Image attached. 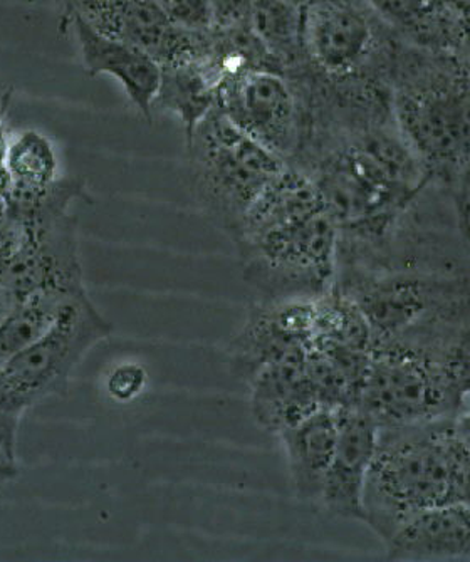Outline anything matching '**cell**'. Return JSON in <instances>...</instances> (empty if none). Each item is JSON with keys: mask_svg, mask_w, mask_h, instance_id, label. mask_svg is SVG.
<instances>
[{"mask_svg": "<svg viewBox=\"0 0 470 562\" xmlns=\"http://www.w3.org/2000/svg\"><path fill=\"white\" fill-rule=\"evenodd\" d=\"M262 301L317 300L338 272V228L313 180L288 167L257 196L232 237Z\"/></svg>", "mask_w": 470, "mask_h": 562, "instance_id": "1", "label": "cell"}, {"mask_svg": "<svg viewBox=\"0 0 470 562\" xmlns=\"http://www.w3.org/2000/svg\"><path fill=\"white\" fill-rule=\"evenodd\" d=\"M452 420L380 428L363 522L381 541L422 510L449 502L470 507V453Z\"/></svg>", "mask_w": 470, "mask_h": 562, "instance_id": "2", "label": "cell"}, {"mask_svg": "<svg viewBox=\"0 0 470 562\" xmlns=\"http://www.w3.org/2000/svg\"><path fill=\"white\" fill-rule=\"evenodd\" d=\"M396 128L432 182L456 190L470 160V75L449 54L400 41L393 61Z\"/></svg>", "mask_w": 470, "mask_h": 562, "instance_id": "3", "label": "cell"}, {"mask_svg": "<svg viewBox=\"0 0 470 562\" xmlns=\"http://www.w3.org/2000/svg\"><path fill=\"white\" fill-rule=\"evenodd\" d=\"M335 289L357 304L373 342L443 352L470 323L469 272L338 269Z\"/></svg>", "mask_w": 470, "mask_h": 562, "instance_id": "4", "label": "cell"}, {"mask_svg": "<svg viewBox=\"0 0 470 562\" xmlns=\"http://www.w3.org/2000/svg\"><path fill=\"white\" fill-rule=\"evenodd\" d=\"M187 177L200 211L234 237L257 196L288 167L217 108L186 139Z\"/></svg>", "mask_w": 470, "mask_h": 562, "instance_id": "5", "label": "cell"}, {"mask_svg": "<svg viewBox=\"0 0 470 562\" xmlns=\"http://www.w3.org/2000/svg\"><path fill=\"white\" fill-rule=\"evenodd\" d=\"M303 11L306 66L348 91H392L393 61L402 37L368 0H307Z\"/></svg>", "mask_w": 470, "mask_h": 562, "instance_id": "6", "label": "cell"}, {"mask_svg": "<svg viewBox=\"0 0 470 562\" xmlns=\"http://www.w3.org/2000/svg\"><path fill=\"white\" fill-rule=\"evenodd\" d=\"M358 406L378 427L454 418L463 408L443 370V352L373 342Z\"/></svg>", "mask_w": 470, "mask_h": 562, "instance_id": "7", "label": "cell"}, {"mask_svg": "<svg viewBox=\"0 0 470 562\" xmlns=\"http://www.w3.org/2000/svg\"><path fill=\"white\" fill-rule=\"evenodd\" d=\"M111 333L113 326L91 303L88 292H81L66 303L40 339L5 364V373L34 405L65 395L78 364Z\"/></svg>", "mask_w": 470, "mask_h": 562, "instance_id": "8", "label": "cell"}, {"mask_svg": "<svg viewBox=\"0 0 470 562\" xmlns=\"http://www.w3.org/2000/svg\"><path fill=\"white\" fill-rule=\"evenodd\" d=\"M215 108L286 164L296 154L301 135L300 100L282 72L253 71L222 82Z\"/></svg>", "mask_w": 470, "mask_h": 562, "instance_id": "9", "label": "cell"}, {"mask_svg": "<svg viewBox=\"0 0 470 562\" xmlns=\"http://www.w3.org/2000/svg\"><path fill=\"white\" fill-rule=\"evenodd\" d=\"M69 14L79 15L113 40L142 47L165 66L199 61L208 34H192L171 25L157 0H63Z\"/></svg>", "mask_w": 470, "mask_h": 562, "instance_id": "10", "label": "cell"}, {"mask_svg": "<svg viewBox=\"0 0 470 562\" xmlns=\"http://www.w3.org/2000/svg\"><path fill=\"white\" fill-rule=\"evenodd\" d=\"M316 300L262 301L228 346L232 371L249 383L260 370L303 355L314 336Z\"/></svg>", "mask_w": 470, "mask_h": 562, "instance_id": "11", "label": "cell"}, {"mask_svg": "<svg viewBox=\"0 0 470 562\" xmlns=\"http://www.w3.org/2000/svg\"><path fill=\"white\" fill-rule=\"evenodd\" d=\"M335 452L320 504L332 516L365 520V488L380 427L361 406L336 408Z\"/></svg>", "mask_w": 470, "mask_h": 562, "instance_id": "12", "label": "cell"}, {"mask_svg": "<svg viewBox=\"0 0 470 562\" xmlns=\"http://www.w3.org/2000/svg\"><path fill=\"white\" fill-rule=\"evenodd\" d=\"M69 15L86 72L116 79L130 103L145 120L152 122L155 100L160 90V63L142 47L104 36L79 15Z\"/></svg>", "mask_w": 470, "mask_h": 562, "instance_id": "13", "label": "cell"}, {"mask_svg": "<svg viewBox=\"0 0 470 562\" xmlns=\"http://www.w3.org/2000/svg\"><path fill=\"white\" fill-rule=\"evenodd\" d=\"M392 561L470 558V507L449 502L410 517L385 542Z\"/></svg>", "mask_w": 470, "mask_h": 562, "instance_id": "14", "label": "cell"}, {"mask_svg": "<svg viewBox=\"0 0 470 562\" xmlns=\"http://www.w3.org/2000/svg\"><path fill=\"white\" fill-rule=\"evenodd\" d=\"M336 408L320 406L276 437L281 440L289 481L300 501L320 504L335 452Z\"/></svg>", "mask_w": 470, "mask_h": 562, "instance_id": "15", "label": "cell"}, {"mask_svg": "<svg viewBox=\"0 0 470 562\" xmlns=\"http://www.w3.org/2000/svg\"><path fill=\"white\" fill-rule=\"evenodd\" d=\"M307 351L260 370L250 386V412L260 428L278 435L320 408L306 371Z\"/></svg>", "mask_w": 470, "mask_h": 562, "instance_id": "16", "label": "cell"}, {"mask_svg": "<svg viewBox=\"0 0 470 562\" xmlns=\"http://www.w3.org/2000/svg\"><path fill=\"white\" fill-rule=\"evenodd\" d=\"M371 8L406 43L450 54L463 15V0H368Z\"/></svg>", "mask_w": 470, "mask_h": 562, "instance_id": "17", "label": "cell"}, {"mask_svg": "<svg viewBox=\"0 0 470 562\" xmlns=\"http://www.w3.org/2000/svg\"><path fill=\"white\" fill-rule=\"evenodd\" d=\"M2 165L11 180L5 215L12 218L27 214L61 179L56 148L49 136L37 130L11 133Z\"/></svg>", "mask_w": 470, "mask_h": 562, "instance_id": "18", "label": "cell"}, {"mask_svg": "<svg viewBox=\"0 0 470 562\" xmlns=\"http://www.w3.org/2000/svg\"><path fill=\"white\" fill-rule=\"evenodd\" d=\"M217 106V86L199 63L161 68L160 90L154 110L174 114L186 139Z\"/></svg>", "mask_w": 470, "mask_h": 562, "instance_id": "19", "label": "cell"}, {"mask_svg": "<svg viewBox=\"0 0 470 562\" xmlns=\"http://www.w3.org/2000/svg\"><path fill=\"white\" fill-rule=\"evenodd\" d=\"M247 25L284 75L306 63L303 11L298 5L288 0H256Z\"/></svg>", "mask_w": 470, "mask_h": 562, "instance_id": "20", "label": "cell"}, {"mask_svg": "<svg viewBox=\"0 0 470 562\" xmlns=\"http://www.w3.org/2000/svg\"><path fill=\"white\" fill-rule=\"evenodd\" d=\"M86 291H43L19 301L0 323V368L40 339L61 314L71 297Z\"/></svg>", "mask_w": 470, "mask_h": 562, "instance_id": "21", "label": "cell"}, {"mask_svg": "<svg viewBox=\"0 0 470 562\" xmlns=\"http://www.w3.org/2000/svg\"><path fill=\"white\" fill-rule=\"evenodd\" d=\"M34 403L21 386L0 368V449L11 459L18 457V437L22 417Z\"/></svg>", "mask_w": 470, "mask_h": 562, "instance_id": "22", "label": "cell"}, {"mask_svg": "<svg viewBox=\"0 0 470 562\" xmlns=\"http://www.w3.org/2000/svg\"><path fill=\"white\" fill-rule=\"evenodd\" d=\"M443 370L454 395L466 406L470 398V323L450 338L443 352Z\"/></svg>", "mask_w": 470, "mask_h": 562, "instance_id": "23", "label": "cell"}, {"mask_svg": "<svg viewBox=\"0 0 470 562\" xmlns=\"http://www.w3.org/2000/svg\"><path fill=\"white\" fill-rule=\"evenodd\" d=\"M171 25L192 34L214 31L211 0H157Z\"/></svg>", "mask_w": 470, "mask_h": 562, "instance_id": "24", "label": "cell"}, {"mask_svg": "<svg viewBox=\"0 0 470 562\" xmlns=\"http://www.w3.org/2000/svg\"><path fill=\"white\" fill-rule=\"evenodd\" d=\"M146 373L138 364H122L108 378V392L120 402L135 398L145 386Z\"/></svg>", "mask_w": 470, "mask_h": 562, "instance_id": "25", "label": "cell"}, {"mask_svg": "<svg viewBox=\"0 0 470 562\" xmlns=\"http://www.w3.org/2000/svg\"><path fill=\"white\" fill-rule=\"evenodd\" d=\"M256 0H211L214 29H232L246 25Z\"/></svg>", "mask_w": 470, "mask_h": 562, "instance_id": "26", "label": "cell"}, {"mask_svg": "<svg viewBox=\"0 0 470 562\" xmlns=\"http://www.w3.org/2000/svg\"><path fill=\"white\" fill-rule=\"evenodd\" d=\"M22 243H24V225L9 215L0 218V276H4L11 268Z\"/></svg>", "mask_w": 470, "mask_h": 562, "instance_id": "27", "label": "cell"}, {"mask_svg": "<svg viewBox=\"0 0 470 562\" xmlns=\"http://www.w3.org/2000/svg\"><path fill=\"white\" fill-rule=\"evenodd\" d=\"M457 218H459L460 234L466 240L467 247L470 250V160L463 168L460 175L459 182H457L456 190Z\"/></svg>", "mask_w": 470, "mask_h": 562, "instance_id": "28", "label": "cell"}, {"mask_svg": "<svg viewBox=\"0 0 470 562\" xmlns=\"http://www.w3.org/2000/svg\"><path fill=\"white\" fill-rule=\"evenodd\" d=\"M454 61L470 75V9L463 15L462 24H460L459 34H457L456 43L449 54Z\"/></svg>", "mask_w": 470, "mask_h": 562, "instance_id": "29", "label": "cell"}, {"mask_svg": "<svg viewBox=\"0 0 470 562\" xmlns=\"http://www.w3.org/2000/svg\"><path fill=\"white\" fill-rule=\"evenodd\" d=\"M19 304L18 294L12 291L11 285L0 276V323L8 319L9 314L15 310Z\"/></svg>", "mask_w": 470, "mask_h": 562, "instance_id": "30", "label": "cell"}, {"mask_svg": "<svg viewBox=\"0 0 470 562\" xmlns=\"http://www.w3.org/2000/svg\"><path fill=\"white\" fill-rule=\"evenodd\" d=\"M454 430H456L457 437L462 441V446L466 447L467 452L470 453V408L463 406L452 420Z\"/></svg>", "mask_w": 470, "mask_h": 562, "instance_id": "31", "label": "cell"}, {"mask_svg": "<svg viewBox=\"0 0 470 562\" xmlns=\"http://www.w3.org/2000/svg\"><path fill=\"white\" fill-rule=\"evenodd\" d=\"M18 477V465L4 450L0 449V485L8 484Z\"/></svg>", "mask_w": 470, "mask_h": 562, "instance_id": "32", "label": "cell"}, {"mask_svg": "<svg viewBox=\"0 0 470 562\" xmlns=\"http://www.w3.org/2000/svg\"><path fill=\"white\" fill-rule=\"evenodd\" d=\"M9 192H11V180L4 165H0V218L8 214Z\"/></svg>", "mask_w": 470, "mask_h": 562, "instance_id": "33", "label": "cell"}, {"mask_svg": "<svg viewBox=\"0 0 470 562\" xmlns=\"http://www.w3.org/2000/svg\"><path fill=\"white\" fill-rule=\"evenodd\" d=\"M9 133L8 123H5V111L0 110V165H2V160H4V151L5 146H8Z\"/></svg>", "mask_w": 470, "mask_h": 562, "instance_id": "34", "label": "cell"}, {"mask_svg": "<svg viewBox=\"0 0 470 562\" xmlns=\"http://www.w3.org/2000/svg\"><path fill=\"white\" fill-rule=\"evenodd\" d=\"M291 4L298 5V8H303L306 4L307 0H288Z\"/></svg>", "mask_w": 470, "mask_h": 562, "instance_id": "35", "label": "cell"}, {"mask_svg": "<svg viewBox=\"0 0 470 562\" xmlns=\"http://www.w3.org/2000/svg\"><path fill=\"white\" fill-rule=\"evenodd\" d=\"M463 4H466V5H467V8H469V9H470V0H463Z\"/></svg>", "mask_w": 470, "mask_h": 562, "instance_id": "36", "label": "cell"}]
</instances>
